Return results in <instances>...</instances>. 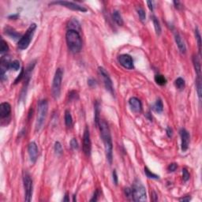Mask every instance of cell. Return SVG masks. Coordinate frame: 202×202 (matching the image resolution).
Returning a JSON list of instances; mask_svg holds the SVG:
<instances>
[{"label": "cell", "mask_w": 202, "mask_h": 202, "mask_svg": "<svg viewBox=\"0 0 202 202\" xmlns=\"http://www.w3.org/2000/svg\"><path fill=\"white\" fill-rule=\"evenodd\" d=\"M99 127L100 130L101 138L104 144L107 160H108V162L111 164L112 163V158H113V144H112L109 126L104 120H100Z\"/></svg>", "instance_id": "cell-1"}, {"label": "cell", "mask_w": 202, "mask_h": 202, "mask_svg": "<svg viewBox=\"0 0 202 202\" xmlns=\"http://www.w3.org/2000/svg\"><path fill=\"white\" fill-rule=\"evenodd\" d=\"M67 46L73 53L80 52L82 48V40L79 32L74 30H68L66 34Z\"/></svg>", "instance_id": "cell-2"}, {"label": "cell", "mask_w": 202, "mask_h": 202, "mask_svg": "<svg viewBox=\"0 0 202 202\" xmlns=\"http://www.w3.org/2000/svg\"><path fill=\"white\" fill-rule=\"evenodd\" d=\"M48 104L46 100H42L39 101L38 103L37 109V118L36 122V131H39L42 128L44 121H45L46 116L48 114Z\"/></svg>", "instance_id": "cell-3"}, {"label": "cell", "mask_w": 202, "mask_h": 202, "mask_svg": "<svg viewBox=\"0 0 202 202\" xmlns=\"http://www.w3.org/2000/svg\"><path fill=\"white\" fill-rule=\"evenodd\" d=\"M132 201H146V189L139 180H135L132 186Z\"/></svg>", "instance_id": "cell-4"}, {"label": "cell", "mask_w": 202, "mask_h": 202, "mask_svg": "<svg viewBox=\"0 0 202 202\" xmlns=\"http://www.w3.org/2000/svg\"><path fill=\"white\" fill-rule=\"evenodd\" d=\"M36 29V25H30V26L28 28L25 33L20 38V40L18 43V47L19 49L25 50V49L28 48V47L29 46L30 43L32 41Z\"/></svg>", "instance_id": "cell-5"}, {"label": "cell", "mask_w": 202, "mask_h": 202, "mask_svg": "<svg viewBox=\"0 0 202 202\" xmlns=\"http://www.w3.org/2000/svg\"><path fill=\"white\" fill-rule=\"evenodd\" d=\"M62 75H63V71L61 68H58L56 69L53 78V82H52V88H51L52 96L55 99H58L60 96Z\"/></svg>", "instance_id": "cell-6"}, {"label": "cell", "mask_w": 202, "mask_h": 202, "mask_svg": "<svg viewBox=\"0 0 202 202\" xmlns=\"http://www.w3.org/2000/svg\"><path fill=\"white\" fill-rule=\"evenodd\" d=\"M23 183L25 188V201H31L32 197V180L28 173L23 177Z\"/></svg>", "instance_id": "cell-7"}, {"label": "cell", "mask_w": 202, "mask_h": 202, "mask_svg": "<svg viewBox=\"0 0 202 202\" xmlns=\"http://www.w3.org/2000/svg\"><path fill=\"white\" fill-rule=\"evenodd\" d=\"M98 72L102 78H103V81H104V86L106 89L110 93H112V96L114 95V88H113V84H112V79L110 77L108 73L106 71V69L103 68V67H100L98 68Z\"/></svg>", "instance_id": "cell-8"}, {"label": "cell", "mask_w": 202, "mask_h": 202, "mask_svg": "<svg viewBox=\"0 0 202 202\" xmlns=\"http://www.w3.org/2000/svg\"><path fill=\"white\" fill-rule=\"evenodd\" d=\"M61 5L62 6H65L68 9H70V10H73V11H81V12H86L87 11V9L82 6L79 5V4H77V3H73V2H69V1H63V0H61V1H55V2H51L50 3V5Z\"/></svg>", "instance_id": "cell-9"}, {"label": "cell", "mask_w": 202, "mask_h": 202, "mask_svg": "<svg viewBox=\"0 0 202 202\" xmlns=\"http://www.w3.org/2000/svg\"><path fill=\"white\" fill-rule=\"evenodd\" d=\"M91 149H92V143H91L90 133L88 127H85L83 135V151L86 156H90Z\"/></svg>", "instance_id": "cell-10"}, {"label": "cell", "mask_w": 202, "mask_h": 202, "mask_svg": "<svg viewBox=\"0 0 202 202\" xmlns=\"http://www.w3.org/2000/svg\"><path fill=\"white\" fill-rule=\"evenodd\" d=\"M118 61L121 66L124 67L125 69H133V61L132 57L126 54H123L118 57Z\"/></svg>", "instance_id": "cell-11"}, {"label": "cell", "mask_w": 202, "mask_h": 202, "mask_svg": "<svg viewBox=\"0 0 202 202\" xmlns=\"http://www.w3.org/2000/svg\"><path fill=\"white\" fill-rule=\"evenodd\" d=\"M179 134L181 137V148L182 151L186 152L189 148L190 137L189 133L186 129H181L179 131Z\"/></svg>", "instance_id": "cell-12"}, {"label": "cell", "mask_w": 202, "mask_h": 202, "mask_svg": "<svg viewBox=\"0 0 202 202\" xmlns=\"http://www.w3.org/2000/svg\"><path fill=\"white\" fill-rule=\"evenodd\" d=\"M28 152L29 155V158L31 162L32 163H35L36 162V160L38 158V148L35 142H30L29 146H28Z\"/></svg>", "instance_id": "cell-13"}, {"label": "cell", "mask_w": 202, "mask_h": 202, "mask_svg": "<svg viewBox=\"0 0 202 202\" xmlns=\"http://www.w3.org/2000/svg\"><path fill=\"white\" fill-rule=\"evenodd\" d=\"M129 104L132 112L135 113H140L142 111V104L141 100L137 97H131L129 100Z\"/></svg>", "instance_id": "cell-14"}, {"label": "cell", "mask_w": 202, "mask_h": 202, "mask_svg": "<svg viewBox=\"0 0 202 202\" xmlns=\"http://www.w3.org/2000/svg\"><path fill=\"white\" fill-rule=\"evenodd\" d=\"M11 106L7 102H4L0 104V118L6 119L11 115Z\"/></svg>", "instance_id": "cell-15"}, {"label": "cell", "mask_w": 202, "mask_h": 202, "mask_svg": "<svg viewBox=\"0 0 202 202\" xmlns=\"http://www.w3.org/2000/svg\"><path fill=\"white\" fill-rule=\"evenodd\" d=\"M175 40L176 44H177V46H178L179 51H180L182 54H183V55L184 54H186V44H185V43H184L183 40H182V38L181 36L178 34V33H175Z\"/></svg>", "instance_id": "cell-16"}, {"label": "cell", "mask_w": 202, "mask_h": 202, "mask_svg": "<svg viewBox=\"0 0 202 202\" xmlns=\"http://www.w3.org/2000/svg\"><path fill=\"white\" fill-rule=\"evenodd\" d=\"M193 63H194V69L196 74L197 76V78H201V62H200L199 58L197 55L193 56Z\"/></svg>", "instance_id": "cell-17"}, {"label": "cell", "mask_w": 202, "mask_h": 202, "mask_svg": "<svg viewBox=\"0 0 202 202\" xmlns=\"http://www.w3.org/2000/svg\"><path fill=\"white\" fill-rule=\"evenodd\" d=\"M94 122L97 127H99L100 122V105L98 101L95 103L94 106Z\"/></svg>", "instance_id": "cell-18"}, {"label": "cell", "mask_w": 202, "mask_h": 202, "mask_svg": "<svg viewBox=\"0 0 202 202\" xmlns=\"http://www.w3.org/2000/svg\"><path fill=\"white\" fill-rule=\"evenodd\" d=\"M68 28H69V30H74L79 32L81 29L80 23L76 19H72L68 24Z\"/></svg>", "instance_id": "cell-19"}, {"label": "cell", "mask_w": 202, "mask_h": 202, "mask_svg": "<svg viewBox=\"0 0 202 202\" xmlns=\"http://www.w3.org/2000/svg\"><path fill=\"white\" fill-rule=\"evenodd\" d=\"M112 18L114 21V22L119 25V26H122L123 25V19H122L121 14L118 11H113V13H112Z\"/></svg>", "instance_id": "cell-20"}, {"label": "cell", "mask_w": 202, "mask_h": 202, "mask_svg": "<svg viewBox=\"0 0 202 202\" xmlns=\"http://www.w3.org/2000/svg\"><path fill=\"white\" fill-rule=\"evenodd\" d=\"M152 109L153 111L157 113H161L163 110V104L162 100L160 99H158L156 100V102L155 103V104L152 107Z\"/></svg>", "instance_id": "cell-21"}, {"label": "cell", "mask_w": 202, "mask_h": 202, "mask_svg": "<svg viewBox=\"0 0 202 202\" xmlns=\"http://www.w3.org/2000/svg\"><path fill=\"white\" fill-rule=\"evenodd\" d=\"M65 123L67 127H71L73 126V118L70 114V112L68 110L65 112Z\"/></svg>", "instance_id": "cell-22"}, {"label": "cell", "mask_w": 202, "mask_h": 202, "mask_svg": "<svg viewBox=\"0 0 202 202\" xmlns=\"http://www.w3.org/2000/svg\"><path fill=\"white\" fill-rule=\"evenodd\" d=\"M195 37L197 41V46H198V50H199L200 56L201 55V33L198 29V28L196 27L195 28Z\"/></svg>", "instance_id": "cell-23"}, {"label": "cell", "mask_w": 202, "mask_h": 202, "mask_svg": "<svg viewBox=\"0 0 202 202\" xmlns=\"http://www.w3.org/2000/svg\"><path fill=\"white\" fill-rule=\"evenodd\" d=\"M175 87L178 88V90H183L185 88V86H186V83H185V81H184L183 78L178 77L175 81Z\"/></svg>", "instance_id": "cell-24"}, {"label": "cell", "mask_w": 202, "mask_h": 202, "mask_svg": "<svg viewBox=\"0 0 202 202\" xmlns=\"http://www.w3.org/2000/svg\"><path fill=\"white\" fill-rule=\"evenodd\" d=\"M155 81H156V84H158L159 85L163 86V85H166V83H167V79H166V77H165L163 75L156 74L155 76Z\"/></svg>", "instance_id": "cell-25"}, {"label": "cell", "mask_w": 202, "mask_h": 202, "mask_svg": "<svg viewBox=\"0 0 202 202\" xmlns=\"http://www.w3.org/2000/svg\"><path fill=\"white\" fill-rule=\"evenodd\" d=\"M152 21H153V25H154L155 30H156V34L160 35V33H161V26H160V24L159 21H158V19L156 17H152Z\"/></svg>", "instance_id": "cell-26"}, {"label": "cell", "mask_w": 202, "mask_h": 202, "mask_svg": "<svg viewBox=\"0 0 202 202\" xmlns=\"http://www.w3.org/2000/svg\"><path fill=\"white\" fill-rule=\"evenodd\" d=\"M144 173H145L147 177L149 178H152V179H159L160 178V176L157 175H156L154 173L151 172L149 168H146V167L144 168Z\"/></svg>", "instance_id": "cell-27"}, {"label": "cell", "mask_w": 202, "mask_h": 202, "mask_svg": "<svg viewBox=\"0 0 202 202\" xmlns=\"http://www.w3.org/2000/svg\"><path fill=\"white\" fill-rule=\"evenodd\" d=\"M9 50V47L7 43L6 42L5 40H1V48H0V52L2 55H3L4 53H6Z\"/></svg>", "instance_id": "cell-28"}, {"label": "cell", "mask_w": 202, "mask_h": 202, "mask_svg": "<svg viewBox=\"0 0 202 202\" xmlns=\"http://www.w3.org/2000/svg\"><path fill=\"white\" fill-rule=\"evenodd\" d=\"M6 34H8L11 37L13 38V39H18L19 36V34L17 32H15L13 29H10L7 28L6 30Z\"/></svg>", "instance_id": "cell-29"}, {"label": "cell", "mask_w": 202, "mask_h": 202, "mask_svg": "<svg viewBox=\"0 0 202 202\" xmlns=\"http://www.w3.org/2000/svg\"><path fill=\"white\" fill-rule=\"evenodd\" d=\"M137 13H138V16L139 18H140V20H141L142 22H144V21H145V19H146V14H145L144 11L143 9L141 8V7H137Z\"/></svg>", "instance_id": "cell-30"}, {"label": "cell", "mask_w": 202, "mask_h": 202, "mask_svg": "<svg viewBox=\"0 0 202 202\" xmlns=\"http://www.w3.org/2000/svg\"><path fill=\"white\" fill-rule=\"evenodd\" d=\"M55 152L56 154L59 155V156H61L62 154V152H63L62 147V144L59 141H56L55 143Z\"/></svg>", "instance_id": "cell-31"}, {"label": "cell", "mask_w": 202, "mask_h": 202, "mask_svg": "<svg viewBox=\"0 0 202 202\" xmlns=\"http://www.w3.org/2000/svg\"><path fill=\"white\" fill-rule=\"evenodd\" d=\"M9 69H13V70H18L20 69V62L18 61V60H14V61L11 62L10 63V67H9Z\"/></svg>", "instance_id": "cell-32"}, {"label": "cell", "mask_w": 202, "mask_h": 202, "mask_svg": "<svg viewBox=\"0 0 202 202\" xmlns=\"http://www.w3.org/2000/svg\"><path fill=\"white\" fill-rule=\"evenodd\" d=\"M201 78H197V92L198 97H199V100H201Z\"/></svg>", "instance_id": "cell-33"}, {"label": "cell", "mask_w": 202, "mask_h": 202, "mask_svg": "<svg viewBox=\"0 0 202 202\" xmlns=\"http://www.w3.org/2000/svg\"><path fill=\"white\" fill-rule=\"evenodd\" d=\"M78 97H79V96H78V93H77L76 91H71V92L69 93V100H77Z\"/></svg>", "instance_id": "cell-34"}, {"label": "cell", "mask_w": 202, "mask_h": 202, "mask_svg": "<svg viewBox=\"0 0 202 202\" xmlns=\"http://www.w3.org/2000/svg\"><path fill=\"white\" fill-rule=\"evenodd\" d=\"M177 168H178V165H177V163H172L169 164V166L168 167V170L169 172H174V171H175V170H177Z\"/></svg>", "instance_id": "cell-35"}, {"label": "cell", "mask_w": 202, "mask_h": 202, "mask_svg": "<svg viewBox=\"0 0 202 202\" xmlns=\"http://www.w3.org/2000/svg\"><path fill=\"white\" fill-rule=\"evenodd\" d=\"M182 178L185 182H187L189 179V173L186 168L182 169Z\"/></svg>", "instance_id": "cell-36"}, {"label": "cell", "mask_w": 202, "mask_h": 202, "mask_svg": "<svg viewBox=\"0 0 202 202\" xmlns=\"http://www.w3.org/2000/svg\"><path fill=\"white\" fill-rule=\"evenodd\" d=\"M124 194H125L126 197H127L128 199L132 200V189H131V188H126L124 189Z\"/></svg>", "instance_id": "cell-37"}, {"label": "cell", "mask_w": 202, "mask_h": 202, "mask_svg": "<svg viewBox=\"0 0 202 202\" xmlns=\"http://www.w3.org/2000/svg\"><path fill=\"white\" fill-rule=\"evenodd\" d=\"M23 77H25V72H24V69L22 68L21 70V73H20V74L17 77V78L15 79V81H14V84H18V83L19 81L23 78Z\"/></svg>", "instance_id": "cell-38"}, {"label": "cell", "mask_w": 202, "mask_h": 202, "mask_svg": "<svg viewBox=\"0 0 202 202\" xmlns=\"http://www.w3.org/2000/svg\"><path fill=\"white\" fill-rule=\"evenodd\" d=\"M70 147L73 149H78V143H77V140L75 138H73L70 141Z\"/></svg>", "instance_id": "cell-39"}, {"label": "cell", "mask_w": 202, "mask_h": 202, "mask_svg": "<svg viewBox=\"0 0 202 202\" xmlns=\"http://www.w3.org/2000/svg\"><path fill=\"white\" fill-rule=\"evenodd\" d=\"M112 177H113V182H114V185H117L118 184V175L116 170H114L113 172H112Z\"/></svg>", "instance_id": "cell-40"}, {"label": "cell", "mask_w": 202, "mask_h": 202, "mask_svg": "<svg viewBox=\"0 0 202 202\" xmlns=\"http://www.w3.org/2000/svg\"><path fill=\"white\" fill-rule=\"evenodd\" d=\"M99 190L98 189H96V191H95V193H94V194H93V198L90 200V201H96L97 200H98V197H99Z\"/></svg>", "instance_id": "cell-41"}, {"label": "cell", "mask_w": 202, "mask_h": 202, "mask_svg": "<svg viewBox=\"0 0 202 202\" xmlns=\"http://www.w3.org/2000/svg\"><path fill=\"white\" fill-rule=\"evenodd\" d=\"M172 130L170 127H168L167 128V135H168V137H172Z\"/></svg>", "instance_id": "cell-42"}, {"label": "cell", "mask_w": 202, "mask_h": 202, "mask_svg": "<svg viewBox=\"0 0 202 202\" xmlns=\"http://www.w3.org/2000/svg\"><path fill=\"white\" fill-rule=\"evenodd\" d=\"M88 85H89V86H91V87H93V86H95V85H96V81L93 80V79H88Z\"/></svg>", "instance_id": "cell-43"}, {"label": "cell", "mask_w": 202, "mask_h": 202, "mask_svg": "<svg viewBox=\"0 0 202 202\" xmlns=\"http://www.w3.org/2000/svg\"><path fill=\"white\" fill-rule=\"evenodd\" d=\"M147 4H148V6H149V10L151 11H153V2H152V1H148V2H147Z\"/></svg>", "instance_id": "cell-44"}, {"label": "cell", "mask_w": 202, "mask_h": 202, "mask_svg": "<svg viewBox=\"0 0 202 202\" xmlns=\"http://www.w3.org/2000/svg\"><path fill=\"white\" fill-rule=\"evenodd\" d=\"M190 199H191V197H189V196H186V197L180 198L179 201H189Z\"/></svg>", "instance_id": "cell-45"}, {"label": "cell", "mask_w": 202, "mask_h": 202, "mask_svg": "<svg viewBox=\"0 0 202 202\" xmlns=\"http://www.w3.org/2000/svg\"><path fill=\"white\" fill-rule=\"evenodd\" d=\"M152 201H156L158 200V197H157V194L155 193L154 191L152 192Z\"/></svg>", "instance_id": "cell-46"}, {"label": "cell", "mask_w": 202, "mask_h": 202, "mask_svg": "<svg viewBox=\"0 0 202 202\" xmlns=\"http://www.w3.org/2000/svg\"><path fill=\"white\" fill-rule=\"evenodd\" d=\"M173 3H174V5L175 6L176 8L177 9L180 8V2H179V1H174Z\"/></svg>", "instance_id": "cell-47"}, {"label": "cell", "mask_w": 202, "mask_h": 202, "mask_svg": "<svg viewBox=\"0 0 202 202\" xmlns=\"http://www.w3.org/2000/svg\"><path fill=\"white\" fill-rule=\"evenodd\" d=\"M63 201H66V202H68L69 201V196H68V194H65V197L63 198Z\"/></svg>", "instance_id": "cell-48"}, {"label": "cell", "mask_w": 202, "mask_h": 202, "mask_svg": "<svg viewBox=\"0 0 202 202\" xmlns=\"http://www.w3.org/2000/svg\"><path fill=\"white\" fill-rule=\"evenodd\" d=\"M18 18V15H11V16L9 17V18Z\"/></svg>", "instance_id": "cell-49"}]
</instances>
